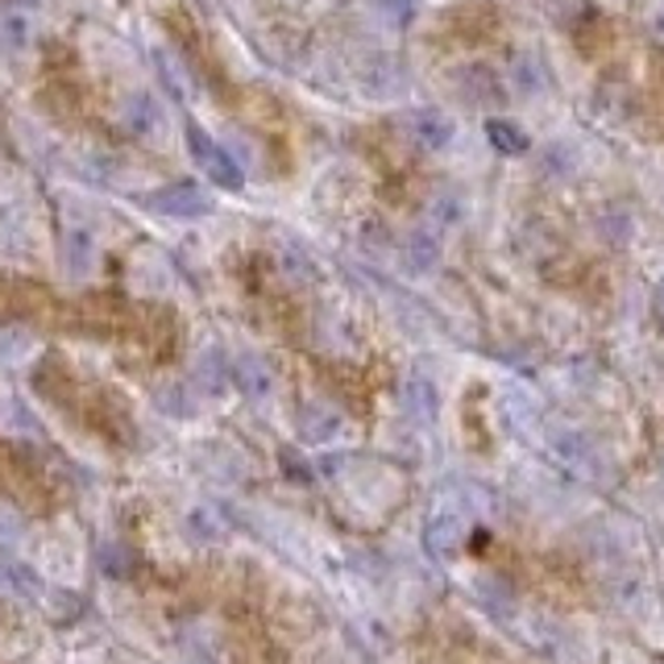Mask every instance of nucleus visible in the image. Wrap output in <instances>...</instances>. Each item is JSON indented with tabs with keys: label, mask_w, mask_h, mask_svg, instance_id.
<instances>
[{
	"label": "nucleus",
	"mask_w": 664,
	"mask_h": 664,
	"mask_svg": "<svg viewBox=\"0 0 664 664\" xmlns=\"http://www.w3.org/2000/svg\"><path fill=\"white\" fill-rule=\"evenodd\" d=\"M188 150L196 158V167L212 179V183H221L224 191H238L241 188V167L238 158L224 150L221 141H212V137L200 129V125H188Z\"/></svg>",
	"instance_id": "1"
},
{
	"label": "nucleus",
	"mask_w": 664,
	"mask_h": 664,
	"mask_svg": "<svg viewBox=\"0 0 664 664\" xmlns=\"http://www.w3.org/2000/svg\"><path fill=\"white\" fill-rule=\"evenodd\" d=\"M146 208L154 212H162V217H179V221H200L212 212V196H208L200 183H167V188H158L146 196Z\"/></svg>",
	"instance_id": "2"
},
{
	"label": "nucleus",
	"mask_w": 664,
	"mask_h": 664,
	"mask_svg": "<svg viewBox=\"0 0 664 664\" xmlns=\"http://www.w3.org/2000/svg\"><path fill=\"white\" fill-rule=\"evenodd\" d=\"M120 125L141 141H150V137L167 134V108L154 92H129L120 101Z\"/></svg>",
	"instance_id": "3"
},
{
	"label": "nucleus",
	"mask_w": 664,
	"mask_h": 664,
	"mask_svg": "<svg viewBox=\"0 0 664 664\" xmlns=\"http://www.w3.org/2000/svg\"><path fill=\"white\" fill-rule=\"evenodd\" d=\"M453 84H457V92L470 104H503V96H507L503 80H498L494 67H486V63H465V67H457Z\"/></svg>",
	"instance_id": "4"
},
{
	"label": "nucleus",
	"mask_w": 664,
	"mask_h": 664,
	"mask_svg": "<svg viewBox=\"0 0 664 664\" xmlns=\"http://www.w3.org/2000/svg\"><path fill=\"white\" fill-rule=\"evenodd\" d=\"M408 129H411V141H415L420 150H444V146L453 141V134H457V125L444 117L441 108H420V113H411Z\"/></svg>",
	"instance_id": "5"
},
{
	"label": "nucleus",
	"mask_w": 664,
	"mask_h": 664,
	"mask_svg": "<svg viewBox=\"0 0 664 664\" xmlns=\"http://www.w3.org/2000/svg\"><path fill=\"white\" fill-rule=\"evenodd\" d=\"M512 87L519 96H540L548 87V71L540 63V54H515L512 59Z\"/></svg>",
	"instance_id": "6"
},
{
	"label": "nucleus",
	"mask_w": 664,
	"mask_h": 664,
	"mask_svg": "<svg viewBox=\"0 0 664 664\" xmlns=\"http://www.w3.org/2000/svg\"><path fill=\"white\" fill-rule=\"evenodd\" d=\"M403 257H408V266L415 274H424L436 266V257H441V241L432 238V233H411L408 245H403Z\"/></svg>",
	"instance_id": "7"
},
{
	"label": "nucleus",
	"mask_w": 664,
	"mask_h": 664,
	"mask_svg": "<svg viewBox=\"0 0 664 664\" xmlns=\"http://www.w3.org/2000/svg\"><path fill=\"white\" fill-rule=\"evenodd\" d=\"M486 137H491V146L498 154H524L528 150V134L515 125V120H486Z\"/></svg>",
	"instance_id": "8"
},
{
	"label": "nucleus",
	"mask_w": 664,
	"mask_h": 664,
	"mask_svg": "<svg viewBox=\"0 0 664 664\" xmlns=\"http://www.w3.org/2000/svg\"><path fill=\"white\" fill-rule=\"evenodd\" d=\"M403 403H408V411L415 420H432V415H436V391H432V382H424V378H408Z\"/></svg>",
	"instance_id": "9"
},
{
	"label": "nucleus",
	"mask_w": 664,
	"mask_h": 664,
	"mask_svg": "<svg viewBox=\"0 0 664 664\" xmlns=\"http://www.w3.org/2000/svg\"><path fill=\"white\" fill-rule=\"evenodd\" d=\"M366 87L375 92V96H394L399 87H403V71L394 59H378L375 67L366 71Z\"/></svg>",
	"instance_id": "10"
},
{
	"label": "nucleus",
	"mask_w": 664,
	"mask_h": 664,
	"mask_svg": "<svg viewBox=\"0 0 664 664\" xmlns=\"http://www.w3.org/2000/svg\"><path fill=\"white\" fill-rule=\"evenodd\" d=\"M30 46V21L21 18V13H4L0 18V51L18 54Z\"/></svg>",
	"instance_id": "11"
},
{
	"label": "nucleus",
	"mask_w": 664,
	"mask_h": 664,
	"mask_svg": "<svg viewBox=\"0 0 664 664\" xmlns=\"http://www.w3.org/2000/svg\"><path fill=\"white\" fill-rule=\"evenodd\" d=\"M457 540H461L457 519H436V524L428 528V548H432L436 557H453V552H457Z\"/></svg>",
	"instance_id": "12"
},
{
	"label": "nucleus",
	"mask_w": 664,
	"mask_h": 664,
	"mask_svg": "<svg viewBox=\"0 0 664 664\" xmlns=\"http://www.w3.org/2000/svg\"><path fill=\"white\" fill-rule=\"evenodd\" d=\"M200 387H204L208 394H221L224 387H229V366H224L221 354H208V358L200 361Z\"/></svg>",
	"instance_id": "13"
},
{
	"label": "nucleus",
	"mask_w": 664,
	"mask_h": 664,
	"mask_svg": "<svg viewBox=\"0 0 664 664\" xmlns=\"http://www.w3.org/2000/svg\"><path fill=\"white\" fill-rule=\"evenodd\" d=\"M370 4H375L378 18L387 21V25H399V30H403V25H411V18H415V4H420V0H370Z\"/></svg>",
	"instance_id": "14"
},
{
	"label": "nucleus",
	"mask_w": 664,
	"mask_h": 664,
	"mask_svg": "<svg viewBox=\"0 0 664 664\" xmlns=\"http://www.w3.org/2000/svg\"><path fill=\"white\" fill-rule=\"evenodd\" d=\"M67 257H71V271L84 274L87 266H92V233L75 229V233L67 238Z\"/></svg>",
	"instance_id": "15"
},
{
	"label": "nucleus",
	"mask_w": 664,
	"mask_h": 664,
	"mask_svg": "<svg viewBox=\"0 0 664 664\" xmlns=\"http://www.w3.org/2000/svg\"><path fill=\"white\" fill-rule=\"evenodd\" d=\"M241 382H245V391H250V394H266V391H271V375H266V366H262L257 358L241 361Z\"/></svg>",
	"instance_id": "16"
},
{
	"label": "nucleus",
	"mask_w": 664,
	"mask_h": 664,
	"mask_svg": "<svg viewBox=\"0 0 664 664\" xmlns=\"http://www.w3.org/2000/svg\"><path fill=\"white\" fill-rule=\"evenodd\" d=\"M436 217H441L444 224H453L461 217V208H457V200H449V196H441V200H436Z\"/></svg>",
	"instance_id": "17"
},
{
	"label": "nucleus",
	"mask_w": 664,
	"mask_h": 664,
	"mask_svg": "<svg viewBox=\"0 0 664 664\" xmlns=\"http://www.w3.org/2000/svg\"><path fill=\"white\" fill-rule=\"evenodd\" d=\"M652 304H656V316L664 320V278L656 283V295H652Z\"/></svg>",
	"instance_id": "18"
}]
</instances>
